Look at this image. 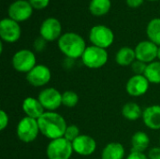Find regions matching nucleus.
<instances>
[{
	"instance_id": "obj_8",
	"label": "nucleus",
	"mask_w": 160,
	"mask_h": 159,
	"mask_svg": "<svg viewBox=\"0 0 160 159\" xmlns=\"http://www.w3.org/2000/svg\"><path fill=\"white\" fill-rule=\"evenodd\" d=\"M34 8L28 0H15L8 7V17L17 22H23L33 15Z\"/></svg>"
},
{
	"instance_id": "obj_33",
	"label": "nucleus",
	"mask_w": 160,
	"mask_h": 159,
	"mask_svg": "<svg viewBox=\"0 0 160 159\" xmlns=\"http://www.w3.org/2000/svg\"><path fill=\"white\" fill-rule=\"evenodd\" d=\"M144 0H126V4L128 7L138 8L143 4Z\"/></svg>"
},
{
	"instance_id": "obj_12",
	"label": "nucleus",
	"mask_w": 160,
	"mask_h": 159,
	"mask_svg": "<svg viewBox=\"0 0 160 159\" xmlns=\"http://www.w3.org/2000/svg\"><path fill=\"white\" fill-rule=\"evenodd\" d=\"M52 79V72L50 68L45 66L38 64L32 70L26 74L27 82L34 87H42L50 82Z\"/></svg>"
},
{
	"instance_id": "obj_17",
	"label": "nucleus",
	"mask_w": 160,
	"mask_h": 159,
	"mask_svg": "<svg viewBox=\"0 0 160 159\" xmlns=\"http://www.w3.org/2000/svg\"><path fill=\"white\" fill-rule=\"evenodd\" d=\"M144 125L152 130L160 129V105H152L144 109L142 112Z\"/></svg>"
},
{
	"instance_id": "obj_25",
	"label": "nucleus",
	"mask_w": 160,
	"mask_h": 159,
	"mask_svg": "<svg viewBox=\"0 0 160 159\" xmlns=\"http://www.w3.org/2000/svg\"><path fill=\"white\" fill-rule=\"evenodd\" d=\"M79 102V96L71 90L65 91L62 94V105L67 108H74Z\"/></svg>"
},
{
	"instance_id": "obj_22",
	"label": "nucleus",
	"mask_w": 160,
	"mask_h": 159,
	"mask_svg": "<svg viewBox=\"0 0 160 159\" xmlns=\"http://www.w3.org/2000/svg\"><path fill=\"white\" fill-rule=\"evenodd\" d=\"M143 111L141 106L135 102H128L122 108V115L128 121H136L142 117Z\"/></svg>"
},
{
	"instance_id": "obj_27",
	"label": "nucleus",
	"mask_w": 160,
	"mask_h": 159,
	"mask_svg": "<svg viewBox=\"0 0 160 159\" xmlns=\"http://www.w3.org/2000/svg\"><path fill=\"white\" fill-rule=\"evenodd\" d=\"M147 65L148 64H145L136 59L131 65V70L134 73V75H144Z\"/></svg>"
},
{
	"instance_id": "obj_5",
	"label": "nucleus",
	"mask_w": 160,
	"mask_h": 159,
	"mask_svg": "<svg viewBox=\"0 0 160 159\" xmlns=\"http://www.w3.org/2000/svg\"><path fill=\"white\" fill-rule=\"evenodd\" d=\"M73 152L72 142L64 137L52 140L46 149L48 159H69Z\"/></svg>"
},
{
	"instance_id": "obj_6",
	"label": "nucleus",
	"mask_w": 160,
	"mask_h": 159,
	"mask_svg": "<svg viewBox=\"0 0 160 159\" xmlns=\"http://www.w3.org/2000/svg\"><path fill=\"white\" fill-rule=\"evenodd\" d=\"M16 133L19 140L24 143H30L34 142L40 133L38 120L24 116L19 121Z\"/></svg>"
},
{
	"instance_id": "obj_32",
	"label": "nucleus",
	"mask_w": 160,
	"mask_h": 159,
	"mask_svg": "<svg viewBox=\"0 0 160 159\" xmlns=\"http://www.w3.org/2000/svg\"><path fill=\"white\" fill-rule=\"evenodd\" d=\"M126 159H149L147 155H145L144 153H140V152H133L130 151L129 155L128 156V157Z\"/></svg>"
},
{
	"instance_id": "obj_35",
	"label": "nucleus",
	"mask_w": 160,
	"mask_h": 159,
	"mask_svg": "<svg viewBox=\"0 0 160 159\" xmlns=\"http://www.w3.org/2000/svg\"><path fill=\"white\" fill-rule=\"evenodd\" d=\"M147 1H151V2H156V1H159V0H147Z\"/></svg>"
},
{
	"instance_id": "obj_34",
	"label": "nucleus",
	"mask_w": 160,
	"mask_h": 159,
	"mask_svg": "<svg viewBox=\"0 0 160 159\" xmlns=\"http://www.w3.org/2000/svg\"><path fill=\"white\" fill-rule=\"evenodd\" d=\"M158 59L160 61V46H158Z\"/></svg>"
},
{
	"instance_id": "obj_14",
	"label": "nucleus",
	"mask_w": 160,
	"mask_h": 159,
	"mask_svg": "<svg viewBox=\"0 0 160 159\" xmlns=\"http://www.w3.org/2000/svg\"><path fill=\"white\" fill-rule=\"evenodd\" d=\"M150 82L144 75H134L127 82L126 91L131 97H142L149 90Z\"/></svg>"
},
{
	"instance_id": "obj_21",
	"label": "nucleus",
	"mask_w": 160,
	"mask_h": 159,
	"mask_svg": "<svg viewBox=\"0 0 160 159\" xmlns=\"http://www.w3.org/2000/svg\"><path fill=\"white\" fill-rule=\"evenodd\" d=\"M112 8V0H90L89 12L96 17L105 16Z\"/></svg>"
},
{
	"instance_id": "obj_16",
	"label": "nucleus",
	"mask_w": 160,
	"mask_h": 159,
	"mask_svg": "<svg viewBox=\"0 0 160 159\" xmlns=\"http://www.w3.org/2000/svg\"><path fill=\"white\" fill-rule=\"evenodd\" d=\"M22 112L25 113V116H28L33 119H39L42 114L46 112L39 100L33 97H28L24 98L22 104Z\"/></svg>"
},
{
	"instance_id": "obj_1",
	"label": "nucleus",
	"mask_w": 160,
	"mask_h": 159,
	"mask_svg": "<svg viewBox=\"0 0 160 159\" xmlns=\"http://www.w3.org/2000/svg\"><path fill=\"white\" fill-rule=\"evenodd\" d=\"M38 123L40 133L51 141L63 138L68 127L65 118L56 112H45Z\"/></svg>"
},
{
	"instance_id": "obj_28",
	"label": "nucleus",
	"mask_w": 160,
	"mask_h": 159,
	"mask_svg": "<svg viewBox=\"0 0 160 159\" xmlns=\"http://www.w3.org/2000/svg\"><path fill=\"white\" fill-rule=\"evenodd\" d=\"M33 47L36 52H42L47 47V41L40 36L34 40Z\"/></svg>"
},
{
	"instance_id": "obj_13",
	"label": "nucleus",
	"mask_w": 160,
	"mask_h": 159,
	"mask_svg": "<svg viewBox=\"0 0 160 159\" xmlns=\"http://www.w3.org/2000/svg\"><path fill=\"white\" fill-rule=\"evenodd\" d=\"M134 50L136 53V59L145 64H150L156 61L158 58V46L149 39L140 41Z\"/></svg>"
},
{
	"instance_id": "obj_26",
	"label": "nucleus",
	"mask_w": 160,
	"mask_h": 159,
	"mask_svg": "<svg viewBox=\"0 0 160 159\" xmlns=\"http://www.w3.org/2000/svg\"><path fill=\"white\" fill-rule=\"evenodd\" d=\"M80 135H81V133H80L79 127L75 125H70V126H68L66 132H65V135H64V138L67 139L68 141H69L70 142H72Z\"/></svg>"
},
{
	"instance_id": "obj_15",
	"label": "nucleus",
	"mask_w": 160,
	"mask_h": 159,
	"mask_svg": "<svg viewBox=\"0 0 160 159\" xmlns=\"http://www.w3.org/2000/svg\"><path fill=\"white\" fill-rule=\"evenodd\" d=\"M73 150L82 157L93 155L97 150V142L94 138L89 135L81 134L74 142H72Z\"/></svg>"
},
{
	"instance_id": "obj_3",
	"label": "nucleus",
	"mask_w": 160,
	"mask_h": 159,
	"mask_svg": "<svg viewBox=\"0 0 160 159\" xmlns=\"http://www.w3.org/2000/svg\"><path fill=\"white\" fill-rule=\"evenodd\" d=\"M81 59L86 67L91 69H98L107 64L109 54L106 49L91 45L86 47Z\"/></svg>"
},
{
	"instance_id": "obj_10",
	"label": "nucleus",
	"mask_w": 160,
	"mask_h": 159,
	"mask_svg": "<svg viewBox=\"0 0 160 159\" xmlns=\"http://www.w3.org/2000/svg\"><path fill=\"white\" fill-rule=\"evenodd\" d=\"M22 36V28L20 23L7 17L0 22V37L3 42H17Z\"/></svg>"
},
{
	"instance_id": "obj_11",
	"label": "nucleus",
	"mask_w": 160,
	"mask_h": 159,
	"mask_svg": "<svg viewBox=\"0 0 160 159\" xmlns=\"http://www.w3.org/2000/svg\"><path fill=\"white\" fill-rule=\"evenodd\" d=\"M38 99L46 112H55L62 105V94L53 87L41 90Z\"/></svg>"
},
{
	"instance_id": "obj_7",
	"label": "nucleus",
	"mask_w": 160,
	"mask_h": 159,
	"mask_svg": "<svg viewBox=\"0 0 160 159\" xmlns=\"http://www.w3.org/2000/svg\"><path fill=\"white\" fill-rule=\"evenodd\" d=\"M11 65L16 71L27 74L37 66L36 54L28 49L19 50L13 54Z\"/></svg>"
},
{
	"instance_id": "obj_30",
	"label": "nucleus",
	"mask_w": 160,
	"mask_h": 159,
	"mask_svg": "<svg viewBox=\"0 0 160 159\" xmlns=\"http://www.w3.org/2000/svg\"><path fill=\"white\" fill-rule=\"evenodd\" d=\"M8 125V115L5 111H0V130L3 131Z\"/></svg>"
},
{
	"instance_id": "obj_23",
	"label": "nucleus",
	"mask_w": 160,
	"mask_h": 159,
	"mask_svg": "<svg viewBox=\"0 0 160 159\" xmlns=\"http://www.w3.org/2000/svg\"><path fill=\"white\" fill-rule=\"evenodd\" d=\"M146 36L150 41L160 46V18L150 20L146 26Z\"/></svg>"
},
{
	"instance_id": "obj_24",
	"label": "nucleus",
	"mask_w": 160,
	"mask_h": 159,
	"mask_svg": "<svg viewBox=\"0 0 160 159\" xmlns=\"http://www.w3.org/2000/svg\"><path fill=\"white\" fill-rule=\"evenodd\" d=\"M144 76L150 83L160 84V61H154L148 64Z\"/></svg>"
},
{
	"instance_id": "obj_29",
	"label": "nucleus",
	"mask_w": 160,
	"mask_h": 159,
	"mask_svg": "<svg viewBox=\"0 0 160 159\" xmlns=\"http://www.w3.org/2000/svg\"><path fill=\"white\" fill-rule=\"evenodd\" d=\"M50 1L51 0H28L30 5L32 6V7L34 9H38V10L46 8L49 6Z\"/></svg>"
},
{
	"instance_id": "obj_4",
	"label": "nucleus",
	"mask_w": 160,
	"mask_h": 159,
	"mask_svg": "<svg viewBox=\"0 0 160 159\" xmlns=\"http://www.w3.org/2000/svg\"><path fill=\"white\" fill-rule=\"evenodd\" d=\"M89 40L92 45L107 50L114 41V33L107 25L97 24L89 31Z\"/></svg>"
},
{
	"instance_id": "obj_19",
	"label": "nucleus",
	"mask_w": 160,
	"mask_h": 159,
	"mask_svg": "<svg viewBox=\"0 0 160 159\" xmlns=\"http://www.w3.org/2000/svg\"><path fill=\"white\" fill-rule=\"evenodd\" d=\"M150 138L143 131H137L131 137V151L144 153L149 148Z\"/></svg>"
},
{
	"instance_id": "obj_2",
	"label": "nucleus",
	"mask_w": 160,
	"mask_h": 159,
	"mask_svg": "<svg viewBox=\"0 0 160 159\" xmlns=\"http://www.w3.org/2000/svg\"><path fill=\"white\" fill-rule=\"evenodd\" d=\"M57 46L67 58L73 60L82 58L87 47L83 37L75 32L64 33L57 40Z\"/></svg>"
},
{
	"instance_id": "obj_36",
	"label": "nucleus",
	"mask_w": 160,
	"mask_h": 159,
	"mask_svg": "<svg viewBox=\"0 0 160 159\" xmlns=\"http://www.w3.org/2000/svg\"><path fill=\"white\" fill-rule=\"evenodd\" d=\"M159 142H160V139H159Z\"/></svg>"
},
{
	"instance_id": "obj_18",
	"label": "nucleus",
	"mask_w": 160,
	"mask_h": 159,
	"mask_svg": "<svg viewBox=\"0 0 160 159\" xmlns=\"http://www.w3.org/2000/svg\"><path fill=\"white\" fill-rule=\"evenodd\" d=\"M126 151L120 142H110L108 143L101 152V159H124Z\"/></svg>"
},
{
	"instance_id": "obj_20",
	"label": "nucleus",
	"mask_w": 160,
	"mask_h": 159,
	"mask_svg": "<svg viewBox=\"0 0 160 159\" xmlns=\"http://www.w3.org/2000/svg\"><path fill=\"white\" fill-rule=\"evenodd\" d=\"M136 60L135 50L128 46H124L120 48L115 54V62L121 67L131 66Z\"/></svg>"
},
{
	"instance_id": "obj_31",
	"label": "nucleus",
	"mask_w": 160,
	"mask_h": 159,
	"mask_svg": "<svg viewBox=\"0 0 160 159\" xmlns=\"http://www.w3.org/2000/svg\"><path fill=\"white\" fill-rule=\"evenodd\" d=\"M147 157L149 159H160V147H153L148 153Z\"/></svg>"
},
{
	"instance_id": "obj_9",
	"label": "nucleus",
	"mask_w": 160,
	"mask_h": 159,
	"mask_svg": "<svg viewBox=\"0 0 160 159\" xmlns=\"http://www.w3.org/2000/svg\"><path fill=\"white\" fill-rule=\"evenodd\" d=\"M39 35L47 42L58 40L62 34V23L57 18L48 17L40 24Z\"/></svg>"
}]
</instances>
